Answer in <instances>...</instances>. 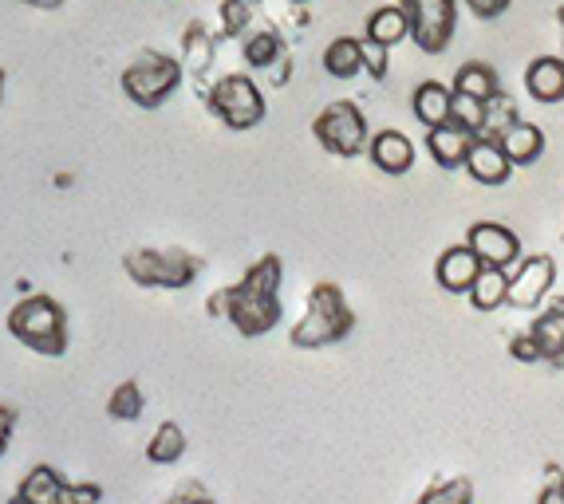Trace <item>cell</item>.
<instances>
[{
  "instance_id": "44dd1931",
  "label": "cell",
  "mask_w": 564,
  "mask_h": 504,
  "mask_svg": "<svg viewBox=\"0 0 564 504\" xmlns=\"http://www.w3.org/2000/svg\"><path fill=\"white\" fill-rule=\"evenodd\" d=\"M324 72L332 79H356L364 75V40L359 36H336L324 47Z\"/></svg>"
},
{
  "instance_id": "484cf974",
  "label": "cell",
  "mask_w": 564,
  "mask_h": 504,
  "mask_svg": "<svg viewBox=\"0 0 564 504\" xmlns=\"http://www.w3.org/2000/svg\"><path fill=\"white\" fill-rule=\"evenodd\" d=\"M182 458H186V430L178 421H162L147 441V461L151 465H178Z\"/></svg>"
},
{
  "instance_id": "60d3db41",
  "label": "cell",
  "mask_w": 564,
  "mask_h": 504,
  "mask_svg": "<svg viewBox=\"0 0 564 504\" xmlns=\"http://www.w3.org/2000/svg\"><path fill=\"white\" fill-rule=\"evenodd\" d=\"M289 4H308V0H289Z\"/></svg>"
},
{
  "instance_id": "3957f363",
  "label": "cell",
  "mask_w": 564,
  "mask_h": 504,
  "mask_svg": "<svg viewBox=\"0 0 564 504\" xmlns=\"http://www.w3.org/2000/svg\"><path fill=\"white\" fill-rule=\"evenodd\" d=\"M9 336L36 355L59 359L67 351V311L52 296H24L9 311Z\"/></svg>"
},
{
  "instance_id": "8d00e7d4",
  "label": "cell",
  "mask_w": 564,
  "mask_h": 504,
  "mask_svg": "<svg viewBox=\"0 0 564 504\" xmlns=\"http://www.w3.org/2000/svg\"><path fill=\"white\" fill-rule=\"evenodd\" d=\"M269 84H273V87H289L292 84V52H284V56L269 67Z\"/></svg>"
},
{
  "instance_id": "1f68e13d",
  "label": "cell",
  "mask_w": 564,
  "mask_h": 504,
  "mask_svg": "<svg viewBox=\"0 0 564 504\" xmlns=\"http://www.w3.org/2000/svg\"><path fill=\"white\" fill-rule=\"evenodd\" d=\"M364 72L376 79V84H383L387 75H391V47L376 44V40H364Z\"/></svg>"
},
{
  "instance_id": "7a4b0ae2",
  "label": "cell",
  "mask_w": 564,
  "mask_h": 504,
  "mask_svg": "<svg viewBox=\"0 0 564 504\" xmlns=\"http://www.w3.org/2000/svg\"><path fill=\"white\" fill-rule=\"evenodd\" d=\"M351 327H356V311H351L344 288L324 281L308 292L304 311H301V319L292 324L289 339H292V347H301V351H321V347L344 343V339L351 336Z\"/></svg>"
},
{
  "instance_id": "d4e9b609",
  "label": "cell",
  "mask_w": 564,
  "mask_h": 504,
  "mask_svg": "<svg viewBox=\"0 0 564 504\" xmlns=\"http://www.w3.org/2000/svg\"><path fill=\"white\" fill-rule=\"evenodd\" d=\"M289 47H284V36L276 29H261V32H249L241 44V56L245 64L253 67V72H269V67L276 64V59L284 56Z\"/></svg>"
},
{
  "instance_id": "e0dca14e",
  "label": "cell",
  "mask_w": 564,
  "mask_h": 504,
  "mask_svg": "<svg viewBox=\"0 0 564 504\" xmlns=\"http://www.w3.org/2000/svg\"><path fill=\"white\" fill-rule=\"evenodd\" d=\"M529 331H533L545 363L564 366V296H556L553 304H545V308L536 311V319L529 324Z\"/></svg>"
},
{
  "instance_id": "83f0119b",
  "label": "cell",
  "mask_w": 564,
  "mask_h": 504,
  "mask_svg": "<svg viewBox=\"0 0 564 504\" xmlns=\"http://www.w3.org/2000/svg\"><path fill=\"white\" fill-rule=\"evenodd\" d=\"M513 122H521L518 99H513V95H506V91H498L486 103V131H481V134H486V139H501Z\"/></svg>"
},
{
  "instance_id": "f546056e",
  "label": "cell",
  "mask_w": 564,
  "mask_h": 504,
  "mask_svg": "<svg viewBox=\"0 0 564 504\" xmlns=\"http://www.w3.org/2000/svg\"><path fill=\"white\" fill-rule=\"evenodd\" d=\"M451 122H458L462 131H470L478 139L486 131V103L481 99H470V95H454V114Z\"/></svg>"
},
{
  "instance_id": "4fadbf2b",
  "label": "cell",
  "mask_w": 564,
  "mask_h": 504,
  "mask_svg": "<svg viewBox=\"0 0 564 504\" xmlns=\"http://www.w3.org/2000/svg\"><path fill=\"white\" fill-rule=\"evenodd\" d=\"M367 158H371V166H376L379 174H387V178H403L414 166V142L406 139L403 131H395V127H387V131L371 134Z\"/></svg>"
},
{
  "instance_id": "cb8c5ba5",
  "label": "cell",
  "mask_w": 564,
  "mask_h": 504,
  "mask_svg": "<svg viewBox=\"0 0 564 504\" xmlns=\"http://www.w3.org/2000/svg\"><path fill=\"white\" fill-rule=\"evenodd\" d=\"M64 489H67V481L56 473V469L36 465V469H29V476H24V481H20L17 501H24V504H59V501H64Z\"/></svg>"
},
{
  "instance_id": "74e56055",
  "label": "cell",
  "mask_w": 564,
  "mask_h": 504,
  "mask_svg": "<svg viewBox=\"0 0 564 504\" xmlns=\"http://www.w3.org/2000/svg\"><path fill=\"white\" fill-rule=\"evenodd\" d=\"M12 430H17V410H12V406H0V453L9 449Z\"/></svg>"
},
{
  "instance_id": "4dcf8cb0",
  "label": "cell",
  "mask_w": 564,
  "mask_h": 504,
  "mask_svg": "<svg viewBox=\"0 0 564 504\" xmlns=\"http://www.w3.org/2000/svg\"><path fill=\"white\" fill-rule=\"evenodd\" d=\"M249 24H253V9L241 4V0H221V36L237 40L249 36Z\"/></svg>"
},
{
  "instance_id": "9c48e42d",
  "label": "cell",
  "mask_w": 564,
  "mask_h": 504,
  "mask_svg": "<svg viewBox=\"0 0 564 504\" xmlns=\"http://www.w3.org/2000/svg\"><path fill=\"white\" fill-rule=\"evenodd\" d=\"M556 288V256L533 252L509 269V308L541 311Z\"/></svg>"
},
{
  "instance_id": "d6986e66",
  "label": "cell",
  "mask_w": 564,
  "mask_h": 504,
  "mask_svg": "<svg viewBox=\"0 0 564 504\" xmlns=\"http://www.w3.org/2000/svg\"><path fill=\"white\" fill-rule=\"evenodd\" d=\"M498 142L506 146V154H509L513 166H533V162H541V154H545V131L529 119L513 122Z\"/></svg>"
},
{
  "instance_id": "4316f807",
  "label": "cell",
  "mask_w": 564,
  "mask_h": 504,
  "mask_svg": "<svg viewBox=\"0 0 564 504\" xmlns=\"http://www.w3.org/2000/svg\"><path fill=\"white\" fill-rule=\"evenodd\" d=\"M142 410H147V394H142V386L134 383V379L119 383L111 391V398H107V414H111L115 421H139Z\"/></svg>"
},
{
  "instance_id": "ba28073f",
  "label": "cell",
  "mask_w": 564,
  "mask_h": 504,
  "mask_svg": "<svg viewBox=\"0 0 564 504\" xmlns=\"http://www.w3.org/2000/svg\"><path fill=\"white\" fill-rule=\"evenodd\" d=\"M411 20V40L426 56H443L458 32V4L462 0H399Z\"/></svg>"
},
{
  "instance_id": "7402d4cb",
  "label": "cell",
  "mask_w": 564,
  "mask_h": 504,
  "mask_svg": "<svg viewBox=\"0 0 564 504\" xmlns=\"http://www.w3.org/2000/svg\"><path fill=\"white\" fill-rule=\"evenodd\" d=\"M466 299H470L474 311H481V316H494V311L509 308V272L506 269H481V276L474 281V288Z\"/></svg>"
},
{
  "instance_id": "836d02e7",
  "label": "cell",
  "mask_w": 564,
  "mask_h": 504,
  "mask_svg": "<svg viewBox=\"0 0 564 504\" xmlns=\"http://www.w3.org/2000/svg\"><path fill=\"white\" fill-rule=\"evenodd\" d=\"M513 0H462V9L470 12L474 20H501L509 12Z\"/></svg>"
},
{
  "instance_id": "d590c367",
  "label": "cell",
  "mask_w": 564,
  "mask_h": 504,
  "mask_svg": "<svg viewBox=\"0 0 564 504\" xmlns=\"http://www.w3.org/2000/svg\"><path fill=\"white\" fill-rule=\"evenodd\" d=\"M166 504H214V496H209L206 489L198 485V481H189V485H182Z\"/></svg>"
},
{
  "instance_id": "2e32d148",
  "label": "cell",
  "mask_w": 564,
  "mask_h": 504,
  "mask_svg": "<svg viewBox=\"0 0 564 504\" xmlns=\"http://www.w3.org/2000/svg\"><path fill=\"white\" fill-rule=\"evenodd\" d=\"M411 114L423 122L426 131L443 127V122H451V114H454V87L451 84H438V79H426V84H419V87H414V95H411Z\"/></svg>"
},
{
  "instance_id": "d6a6232c",
  "label": "cell",
  "mask_w": 564,
  "mask_h": 504,
  "mask_svg": "<svg viewBox=\"0 0 564 504\" xmlns=\"http://www.w3.org/2000/svg\"><path fill=\"white\" fill-rule=\"evenodd\" d=\"M509 355L518 359V363H525V366H533V363H545V355H541V347H536V339H533V331H518V336L509 339Z\"/></svg>"
},
{
  "instance_id": "6da1fadb",
  "label": "cell",
  "mask_w": 564,
  "mask_h": 504,
  "mask_svg": "<svg viewBox=\"0 0 564 504\" xmlns=\"http://www.w3.org/2000/svg\"><path fill=\"white\" fill-rule=\"evenodd\" d=\"M281 284H284V264L281 256L269 252L257 264H249V272L237 284L214 292L206 299V311L217 319H229L234 331H241L245 339L269 336L281 324Z\"/></svg>"
},
{
  "instance_id": "5b68a950",
  "label": "cell",
  "mask_w": 564,
  "mask_h": 504,
  "mask_svg": "<svg viewBox=\"0 0 564 504\" xmlns=\"http://www.w3.org/2000/svg\"><path fill=\"white\" fill-rule=\"evenodd\" d=\"M122 272L142 288H189L198 281L202 261L186 249H131L122 256Z\"/></svg>"
},
{
  "instance_id": "f1b7e54d",
  "label": "cell",
  "mask_w": 564,
  "mask_h": 504,
  "mask_svg": "<svg viewBox=\"0 0 564 504\" xmlns=\"http://www.w3.org/2000/svg\"><path fill=\"white\" fill-rule=\"evenodd\" d=\"M414 504H474V481L470 476H446V481H434Z\"/></svg>"
},
{
  "instance_id": "7c38bea8",
  "label": "cell",
  "mask_w": 564,
  "mask_h": 504,
  "mask_svg": "<svg viewBox=\"0 0 564 504\" xmlns=\"http://www.w3.org/2000/svg\"><path fill=\"white\" fill-rule=\"evenodd\" d=\"M466 174H470L478 186H489V189H498L506 186L509 178H513V162H509L506 146H501L498 139H486V134H478L470 146V154H466Z\"/></svg>"
},
{
  "instance_id": "b9f144b4",
  "label": "cell",
  "mask_w": 564,
  "mask_h": 504,
  "mask_svg": "<svg viewBox=\"0 0 564 504\" xmlns=\"http://www.w3.org/2000/svg\"><path fill=\"white\" fill-rule=\"evenodd\" d=\"M0 91H4V72H0Z\"/></svg>"
},
{
  "instance_id": "ac0fdd59",
  "label": "cell",
  "mask_w": 564,
  "mask_h": 504,
  "mask_svg": "<svg viewBox=\"0 0 564 504\" xmlns=\"http://www.w3.org/2000/svg\"><path fill=\"white\" fill-rule=\"evenodd\" d=\"M182 67H186V75L198 84V95L206 99V72H209V64H214V36L206 32V24H189L186 29V36H182Z\"/></svg>"
},
{
  "instance_id": "277c9868",
  "label": "cell",
  "mask_w": 564,
  "mask_h": 504,
  "mask_svg": "<svg viewBox=\"0 0 564 504\" xmlns=\"http://www.w3.org/2000/svg\"><path fill=\"white\" fill-rule=\"evenodd\" d=\"M182 79H186L182 59L166 56V52H142L134 64H127L119 84H122V95H127L134 107L154 111V107H162L170 95L178 91Z\"/></svg>"
},
{
  "instance_id": "8992f818",
  "label": "cell",
  "mask_w": 564,
  "mask_h": 504,
  "mask_svg": "<svg viewBox=\"0 0 564 504\" xmlns=\"http://www.w3.org/2000/svg\"><path fill=\"white\" fill-rule=\"evenodd\" d=\"M202 103L226 122L229 131H253V127L264 122V111H269L261 87L253 84V75H241V72H229L217 84H209Z\"/></svg>"
},
{
  "instance_id": "f35d334b",
  "label": "cell",
  "mask_w": 564,
  "mask_h": 504,
  "mask_svg": "<svg viewBox=\"0 0 564 504\" xmlns=\"http://www.w3.org/2000/svg\"><path fill=\"white\" fill-rule=\"evenodd\" d=\"M20 4H29V9H44V12H52V9H59L64 0H20Z\"/></svg>"
},
{
  "instance_id": "ffe728a7",
  "label": "cell",
  "mask_w": 564,
  "mask_h": 504,
  "mask_svg": "<svg viewBox=\"0 0 564 504\" xmlns=\"http://www.w3.org/2000/svg\"><path fill=\"white\" fill-rule=\"evenodd\" d=\"M364 40H376L383 47H399L411 40V20H406L403 4H383L364 20Z\"/></svg>"
},
{
  "instance_id": "ab89813d",
  "label": "cell",
  "mask_w": 564,
  "mask_h": 504,
  "mask_svg": "<svg viewBox=\"0 0 564 504\" xmlns=\"http://www.w3.org/2000/svg\"><path fill=\"white\" fill-rule=\"evenodd\" d=\"M241 4H249V9H253V4H261V0H241Z\"/></svg>"
},
{
  "instance_id": "603a6c76",
  "label": "cell",
  "mask_w": 564,
  "mask_h": 504,
  "mask_svg": "<svg viewBox=\"0 0 564 504\" xmlns=\"http://www.w3.org/2000/svg\"><path fill=\"white\" fill-rule=\"evenodd\" d=\"M451 87H454V95H470V99H481V103H489V99L501 91V79H498V72H494L489 64H481V59H470V64H462L458 72H454Z\"/></svg>"
},
{
  "instance_id": "5bb4252c",
  "label": "cell",
  "mask_w": 564,
  "mask_h": 504,
  "mask_svg": "<svg viewBox=\"0 0 564 504\" xmlns=\"http://www.w3.org/2000/svg\"><path fill=\"white\" fill-rule=\"evenodd\" d=\"M525 95L533 103H564V56H536L525 67Z\"/></svg>"
},
{
  "instance_id": "e575fe53",
  "label": "cell",
  "mask_w": 564,
  "mask_h": 504,
  "mask_svg": "<svg viewBox=\"0 0 564 504\" xmlns=\"http://www.w3.org/2000/svg\"><path fill=\"white\" fill-rule=\"evenodd\" d=\"M536 504H564V469H545V485L536 493Z\"/></svg>"
},
{
  "instance_id": "52a82bcc",
  "label": "cell",
  "mask_w": 564,
  "mask_h": 504,
  "mask_svg": "<svg viewBox=\"0 0 564 504\" xmlns=\"http://www.w3.org/2000/svg\"><path fill=\"white\" fill-rule=\"evenodd\" d=\"M312 134L336 158H359L371 146V127L356 99H336L312 119Z\"/></svg>"
},
{
  "instance_id": "9a60e30c",
  "label": "cell",
  "mask_w": 564,
  "mask_h": 504,
  "mask_svg": "<svg viewBox=\"0 0 564 504\" xmlns=\"http://www.w3.org/2000/svg\"><path fill=\"white\" fill-rule=\"evenodd\" d=\"M470 146H474V134L462 131L458 122H443V127L426 131V154H431V162L438 169H462Z\"/></svg>"
},
{
  "instance_id": "7bdbcfd3",
  "label": "cell",
  "mask_w": 564,
  "mask_h": 504,
  "mask_svg": "<svg viewBox=\"0 0 564 504\" xmlns=\"http://www.w3.org/2000/svg\"><path fill=\"white\" fill-rule=\"evenodd\" d=\"M9 504H24V501H17V496H12V501H9Z\"/></svg>"
},
{
  "instance_id": "8fae6325",
  "label": "cell",
  "mask_w": 564,
  "mask_h": 504,
  "mask_svg": "<svg viewBox=\"0 0 564 504\" xmlns=\"http://www.w3.org/2000/svg\"><path fill=\"white\" fill-rule=\"evenodd\" d=\"M481 269H486V264L474 256L470 244L462 241V244H451V249L438 252V261H434V281H438L443 292H451V296H470Z\"/></svg>"
},
{
  "instance_id": "30bf717a",
  "label": "cell",
  "mask_w": 564,
  "mask_h": 504,
  "mask_svg": "<svg viewBox=\"0 0 564 504\" xmlns=\"http://www.w3.org/2000/svg\"><path fill=\"white\" fill-rule=\"evenodd\" d=\"M466 244H470L474 256H478L486 269L509 272L521 256H525V252H521V237L501 221H474L470 233H466Z\"/></svg>"
}]
</instances>
